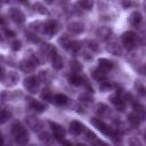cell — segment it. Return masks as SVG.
Returning a JSON list of instances; mask_svg holds the SVG:
<instances>
[{"instance_id":"6da1fadb","label":"cell","mask_w":146,"mask_h":146,"mask_svg":"<svg viewBox=\"0 0 146 146\" xmlns=\"http://www.w3.org/2000/svg\"><path fill=\"white\" fill-rule=\"evenodd\" d=\"M11 135L14 136V139L17 144L24 145L29 141V133L19 122H16L11 125Z\"/></svg>"},{"instance_id":"7a4b0ae2","label":"cell","mask_w":146,"mask_h":146,"mask_svg":"<svg viewBox=\"0 0 146 146\" xmlns=\"http://www.w3.org/2000/svg\"><path fill=\"white\" fill-rule=\"evenodd\" d=\"M39 79H36L35 76H29L24 80V87L32 94H35L38 90H39Z\"/></svg>"},{"instance_id":"3957f363","label":"cell","mask_w":146,"mask_h":146,"mask_svg":"<svg viewBox=\"0 0 146 146\" xmlns=\"http://www.w3.org/2000/svg\"><path fill=\"white\" fill-rule=\"evenodd\" d=\"M90 122H91V124L95 125V128H97L102 133H104V135H106V136H111V135L113 133V132L111 131V129L108 128V125L105 124L100 119L94 117V119L90 120Z\"/></svg>"},{"instance_id":"277c9868","label":"cell","mask_w":146,"mask_h":146,"mask_svg":"<svg viewBox=\"0 0 146 146\" xmlns=\"http://www.w3.org/2000/svg\"><path fill=\"white\" fill-rule=\"evenodd\" d=\"M9 16L11 21L16 24H22L25 22V15L17 8H10L9 9Z\"/></svg>"},{"instance_id":"5b68a950","label":"cell","mask_w":146,"mask_h":146,"mask_svg":"<svg viewBox=\"0 0 146 146\" xmlns=\"http://www.w3.org/2000/svg\"><path fill=\"white\" fill-rule=\"evenodd\" d=\"M49 125H50V129H51V131L54 133V137L57 140H62L65 137V130L60 124L54 123V122H49Z\"/></svg>"},{"instance_id":"8992f818","label":"cell","mask_w":146,"mask_h":146,"mask_svg":"<svg viewBox=\"0 0 146 146\" xmlns=\"http://www.w3.org/2000/svg\"><path fill=\"white\" fill-rule=\"evenodd\" d=\"M136 34L131 31H128L122 34V42L127 48H132L136 43Z\"/></svg>"},{"instance_id":"52a82bcc","label":"cell","mask_w":146,"mask_h":146,"mask_svg":"<svg viewBox=\"0 0 146 146\" xmlns=\"http://www.w3.org/2000/svg\"><path fill=\"white\" fill-rule=\"evenodd\" d=\"M1 80L6 86H15L18 82L19 76H18V74L16 72H9L7 75L5 74V76H2Z\"/></svg>"},{"instance_id":"ba28073f","label":"cell","mask_w":146,"mask_h":146,"mask_svg":"<svg viewBox=\"0 0 146 146\" xmlns=\"http://www.w3.org/2000/svg\"><path fill=\"white\" fill-rule=\"evenodd\" d=\"M57 31H58V25H57V22H55V21L47 22L43 25V30H42V32L48 35H54L57 33Z\"/></svg>"},{"instance_id":"9c48e42d","label":"cell","mask_w":146,"mask_h":146,"mask_svg":"<svg viewBox=\"0 0 146 146\" xmlns=\"http://www.w3.org/2000/svg\"><path fill=\"white\" fill-rule=\"evenodd\" d=\"M67 30L68 32H71L72 34H79L81 32H83L84 30V25L80 22H73V23H70L67 25Z\"/></svg>"},{"instance_id":"30bf717a","label":"cell","mask_w":146,"mask_h":146,"mask_svg":"<svg viewBox=\"0 0 146 146\" xmlns=\"http://www.w3.org/2000/svg\"><path fill=\"white\" fill-rule=\"evenodd\" d=\"M83 129H84V127H83L79 121H72V122L70 123V132H71L72 135L78 136V135H80V133L83 131Z\"/></svg>"},{"instance_id":"8fae6325","label":"cell","mask_w":146,"mask_h":146,"mask_svg":"<svg viewBox=\"0 0 146 146\" xmlns=\"http://www.w3.org/2000/svg\"><path fill=\"white\" fill-rule=\"evenodd\" d=\"M110 100H111V103L115 106V108L117 110V111H123L124 110V102L119 97V95H112L111 97H110Z\"/></svg>"},{"instance_id":"7c38bea8","label":"cell","mask_w":146,"mask_h":146,"mask_svg":"<svg viewBox=\"0 0 146 146\" xmlns=\"http://www.w3.org/2000/svg\"><path fill=\"white\" fill-rule=\"evenodd\" d=\"M50 59H51V63H52V66L55 70H60L63 67V60H62V57L57 54V51H55L51 56H50Z\"/></svg>"},{"instance_id":"4fadbf2b","label":"cell","mask_w":146,"mask_h":146,"mask_svg":"<svg viewBox=\"0 0 146 146\" xmlns=\"http://www.w3.org/2000/svg\"><path fill=\"white\" fill-rule=\"evenodd\" d=\"M34 64L30 60V59H24V60H22L21 63H19V67H21V70L22 71H24V72H31V71H33L34 70Z\"/></svg>"},{"instance_id":"5bb4252c","label":"cell","mask_w":146,"mask_h":146,"mask_svg":"<svg viewBox=\"0 0 146 146\" xmlns=\"http://www.w3.org/2000/svg\"><path fill=\"white\" fill-rule=\"evenodd\" d=\"M30 106L32 110H34L35 112H39V113H41L46 110V105L42 104L41 102L35 100V99H30Z\"/></svg>"},{"instance_id":"9a60e30c","label":"cell","mask_w":146,"mask_h":146,"mask_svg":"<svg viewBox=\"0 0 146 146\" xmlns=\"http://www.w3.org/2000/svg\"><path fill=\"white\" fill-rule=\"evenodd\" d=\"M141 22V15L139 11H132L129 16V23L133 26H137Z\"/></svg>"},{"instance_id":"2e32d148","label":"cell","mask_w":146,"mask_h":146,"mask_svg":"<svg viewBox=\"0 0 146 146\" xmlns=\"http://www.w3.org/2000/svg\"><path fill=\"white\" fill-rule=\"evenodd\" d=\"M91 75H92V78L94 79H96V80H98V81H104L105 79H106V74H105V71L104 70H102L100 67L99 68H96V70H94L92 72H91Z\"/></svg>"},{"instance_id":"e0dca14e","label":"cell","mask_w":146,"mask_h":146,"mask_svg":"<svg viewBox=\"0 0 146 146\" xmlns=\"http://www.w3.org/2000/svg\"><path fill=\"white\" fill-rule=\"evenodd\" d=\"M110 35H111V29L108 27H100L99 30H97V36L102 40L108 39Z\"/></svg>"},{"instance_id":"ac0fdd59","label":"cell","mask_w":146,"mask_h":146,"mask_svg":"<svg viewBox=\"0 0 146 146\" xmlns=\"http://www.w3.org/2000/svg\"><path fill=\"white\" fill-rule=\"evenodd\" d=\"M98 64H99V67L102 70H104V71H108V70H111L113 67V63L111 60L106 59V58H100L98 60Z\"/></svg>"},{"instance_id":"d6986e66","label":"cell","mask_w":146,"mask_h":146,"mask_svg":"<svg viewBox=\"0 0 146 146\" xmlns=\"http://www.w3.org/2000/svg\"><path fill=\"white\" fill-rule=\"evenodd\" d=\"M54 102L55 104L57 105H66L68 103V97L66 95H63V94H58L54 97Z\"/></svg>"},{"instance_id":"ffe728a7","label":"cell","mask_w":146,"mask_h":146,"mask_svg":"<svg viewBox=\"0 0 146 146\" xmlns=\"http://www.w3.org/2000/svg\"><path fill=\"white\" fill-rule=\"evenodd\" d=\"M26 122H27L29 127H30V128H32L34 131L39 130V129L42 127V125H41V123H40L36 119H34V117H27V119H26Z\"/></svg>"},{"instance_id":"44dd1931","label":"cell","mask_w":146,"mask_h":146,"mask_svg":"<svg viewBox=\"0 0 146 146\" xmlns=\"http://www.w3.org/2000/svg\"><path fill=\"white\" fill-rule=\"evenodd\" d=\"M107 50L111 52V54H113V55H120L121 54V50H120V47L115 43V42H110L108 44H107Z\"/></svg>"},{"instance_id":"7402d4cb","label":"cell","mask_w":146,"mask_h":146,"mask_svg":"<svg viewBox=\"0 0 146 146\" xmlns=\"http://www.w3.org/2000/svg\"><path fill=\"white\" fill-rule=\"evenodd\" d=\"M78 5L84 10H90L94 6V0H79Z\"/></svg>"},{"instance_id":"603a6c76","label":"cell","mask_w":146,"mask_h":146,"mask_svg":"<svg viewBox=\"0 0 146 146\" xmlns=\"http://www.w3.org/2000/svg\"><path fill=\"white\" fill-rule=\"evenodd\" d=\"M140 120H141V117H140L137 113H131V114H129V116H128V121H129L132 125H138V124L140 123Z\"/></svg>"},{"instance_id":"cb8c5ba5","label":"cell","mask_w":146,"mask_h":146,"mask_svg":"<svg viewBox=\"0 0 146 146\" xmlns=\"http://www.w3.org/2000/svg\"><path fill=\"white\" fill-rule=\"evenodd\" d=\"M68 80H70V83L73 84V86H80V84L83 83L82 78H81L80 75H78V74H73V75H71Z\"/></svg>"},{"instance_id":"d4e9b609","label":"cell","mask_w":146,"mask_h":146,"mask_svg":"<svg viewBox=\"0 0 146 146\" xmlns=\"http://www.w3.org/2000/svg\"><path fill=\"white\" fill-rule=\"evenodd\" d=\"M34 9H35V11H36V13L42 14V15H44V14H47V13H48V11H47V9H46V7H44L41 2H35V3H34Z\"/></svg>"},{"instance_id":"484cf974","label":"cell","mask_w":146,"mask_h":146,"mask_svg":"<svg viewBox=\"0 0 146 146\" xmlns=\"http://www.w3.org/2000/svg\"><path fill=\"white\" fill-rule=\"evenodd\" d=\"M58 42L62 44V47L63 48H65V49H68L70 48V44H71V40L67 38V36H62L59 40H58Z\"/></svg>"},{"instance_id":"4316f807","label":"cell","mask_w":146,"mask_h":146,"mask_svg":"<svg viewBox=\"0 0 146 146\" xmlns=\"http://www.w3.org/2000/svg\"><path fill=\"white\" fill-rule=\"evenodd\" d=\"M135 87H136L137 91H138L140 95H143V96H145V95H146V88H145V87L141 84V82H140V81H136Z\"/></svg>"},{"instance_id":"83f0119b","label":"cell","mask_w":146,"mask_h":146,"mask_svg":"<svg viewBox=\"0 0 146 146\" xmlns=\"http://www.w3.org/2000/svg\"><path fill=\"white\" fill-rule=\"evenodd\" d=\"M135 111H136V113H137L140 117H144V116L146 115V111H145V108H144L141 105H139V104L135 105Z\"/></svg>"},{"instance_id":"f1b7e54d","label":"cell","mask_w":146,"mask_h":146,"mask_svg":"<svg viewBox=\"0 0 146 146\" xmlns=\"http://www.w3.org/2000/svg\"><path fill=\"white\" fill-rule=\"evenodd\" d=\"M79 100H80L81 103H84V104H90V103H92L91 96H89V95H87V94L81 95V96L79 97Z\"/></svg>"},{"instance_id":"f546056e","label":"cell","mask_w":146,"mask_h":146,"mask_svg":"<svg viewBox=\"0 0 146 146\" xmlns=\"http://www.w3.org/2000/svg\"><path fill=\"white\" fill-rule=\"evenodd\" d=\"M70 65H71V68L73 71H75V72H80L82 70V66H81V64L78 60H71V64Z\"/></svg>"},{"instance_id":"4dcf8cb0","label":"cell","mask_w":146,"mask_h":146,"mask_svg":"<svg viewBox=\"0 0 146 146\" xmlns=\"http://www.w3.org/2000/svg\"><path fill=\"white\" fill-rule=\"evenodd\" d=\"M41 98L43 100H50L52 97H51V91L49 89H43L42 92H41Z\"/></svg>"},{"instance_id":"1f68e13d","label":"cell","mask_w":146,"mask_h":146,"mask_svg":"<svg viewBox=\"0 0 146 146\" xmlns=\"http://www.w3.org/2000/svg\"><path fill=\"white\" fill-rule=\"evenodd\" d=\"M80 48H81V46H80V43L78 41H71V44H70V48L68 49H71L72 51L76 52L78 50H80Z\"/></svg>"},{"instance_id":"d6a6232c","label":"cell","mask_w":146,"mask_h":146,"mask_svg":"<svg viewBox=\"0 0 146 146\" xmlns=\"http://www.w3.org/2000/svg\"><path fill=\"white\" fill-rule=\"evenodd\" d=\"M9 116H10V114L6 111V110H2L1 111V114H0V119H1V123H5L8 119H9Z\"/></svg>"},{"instance_id":"836d02e7","label":"cell","mask_w":146,"mask_h":146,"mask_svg":"<svg viewBox=\"0 0 146 146\" xmlns=\"http://www.w3.org/2000/svg\"><path fill=\"white\" fill-rule=\"evenodd\" d=\"M21 47H22V43H21V41H18V40H16V41H14V42L11 43V49H13L14 51L19 50Z\"/></svg>"},{"instance_id":"e575fe53","label":"cell","mask_w":146,"mask_h":146,"mask_svg":"<svg viewBox=\"0 0 146 146\" xmlns=\"http://www.w3.org/2000/svg\"><path fill=\"white\" fill-rule=\"evenodd\" d=\"M88 47H89L91 50H94V51H98V50H99V47H98V44H97L95 41H89V42H88Z\"/></svg>"},{"instance_id":"d590c367","label":"cell","mask_w":146,"mask_h":146,"mask_svg":"<svg viewBox=\"0 0 146 146\" xmlns=\"http://www.w3.org/2000/svg\"><path fill=\"white\" fill-rule=\"evenodd\" d=\"M46 76H47V74H46L44 71H41V72H39V74H38V79H39L40 82H44V81H46Z\"/></svg>"},{"instance_id":"8d00e7d4","label":"cell","mask_w":146,"mask_h":146,"mask_svg":"<svg viewBox=\"0 0 146 146\" xmlns=\"http://www.w3.org/2000/svg\"><path fill=\"white\" fill-rule=\"evenodd\" d=\"M39 138H40V140H42V141H48V140H49V135H48L47 132H41V133L39 135Z\"/></svg>"},{"instance_id":"74e56055","label":"cell","mask_w":146,"mask_h":146,"mask_svg":"<svg viewBox=\"0 0 146 146\" xmlns=\"http://www.w3.org/2000/svg\"><path fill=\"white\" fill-rule=\"evenodd\" d=\"M26 36H27V39L30 40V41H33V42H38L39 41V39L34 35V34H31V33H27L26 34Z\"/></svg>"},{"instance_id":"f35d334b","label":"cell","mask_w":146,"mask_h":146,"mask_svg":"<svg viewBox=\"0 0 146 146\" xmlns=\"http://www.w3.org/2000/svg\"><path fill=\"white\" fill-rule=\"evenodd\" d=\"M86 136H87L86 138H87V139H90V140H91V139H94V138L96 137V136H95V133H94V132H91L90 130H87V131H86Z\"/></svg>"},{"instance_id":"ab89813d","label":"cell","mask_w":146,"mask_h":146,"mask_svg":"<svg viewBox=\"0 0 146 146\" xmlns=\"http://www.w3.org/2000/svg\"><path fill=\"white\" fill-rule=\"evenodd\" d=\"M5 30V33H6V35L7 36H9V38H13V36H15L16 34H15V32H13V31H10V30H6V29H3Z\"/></svg>"},{"instance_id":"60d3db41","label":"cell","mask_w":146,"mask_h":146,"mask_svg":"<svg viewBox=\"0 0 146 146\" xmlns=\"http://www.w3.org/2000/svg\"><path fill=\"white\" fill-rule=\"evenodd\" d=\"M122 5H123L124 8H128V7H130L132 3H131L130 0H122Z\"/></svg>"},{"instance_id":"b9f144b4","label":"cell","mask_w":146,"mask_h":146,"mask_svg":"<svg viewBox=\"0 0 146 146\" xmlns=\"http://www.w3.org/2000/svg\"><path fill=\"white\" fill-rule=\"evenodd\" d=\"M54 1H55V0H44V2H46V3H48V5L54 3Z\"/></svg>"},{"instance_id":"7bdbcfd3","label":"cell","mask_w":146,"mask_h":146,"mask_svg":"<svg viewBox=\"0 0 146 146\" xmlns=\"http://www.w3.org/2000/svg\"><path fill=\"white\" fill-rule=\"evenodd\" d=\"M10 0H2V3H7V2H9Z\"/></svg>"},{"instance_id":"ee69618b","label":"cell","mask_w":146,"mask_h":146,"mask_svg":"<svg viewBox=\"0 0 146 146\" xmlns=\"http://www.w3.org/2000/svg\"><path fill=\"white\" fill-rule=\"evenodd\" d=\"M18 1H21V2H25V1H27V0H18Z\"/></svg>"},{"instance_id":"f6af8a7d","label":"cell","mask_w":146,"mask_h":146,"mask_svg":"<svg viewBox=\"0 0 146 146\" xmlns=\"http://www.w3.org/2000/svg\"><path fill=\"white\" fill-rule=\"evenodd\" d=\"M145 140H146V133H145Z\"/></svg>"}]
</instances>
